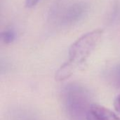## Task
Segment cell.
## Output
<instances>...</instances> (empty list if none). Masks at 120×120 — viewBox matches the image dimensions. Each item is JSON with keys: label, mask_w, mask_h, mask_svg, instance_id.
Segmentation results:
<instances>
[{"label": "cell", "mask_w": 120, "mask_h": 120, "mask_svg": "<svg viewBox=\"0 0 120 120\" xmlns=\"http://www.w3.org/2000/svg\"><path fill=\"white\" fill-rule=\"evenodd\" d=\"M103 35L102 29L94 30L84 34L73 42L68 52V62L74 67L85 62L96 47L100 43Z\"/></svg>", "instance_id": "cell-1"}, {"label": "cell", "mask_w": 120, "mask_h": 120, "mask_svg": "<svg viewBox=\"0 0 120 120\" xmlns=\"http://www.w3.org/2000/svg\"><path fill=\"white\" fill-rule=\"evenodd\" d=\"M65 107L69 115L74 120H86V113L91 105L85 91L72 87L67 90L65 97Z\"/></svg>", "instance_id": "cell-2"}, {"label": "cell", "mask_w": 120, "mask_h": 120, "mask_svg": "<svg viewBox=\"0 0 120 120\" xmlns=\"http://www.w3.org/2000/svg\"><path fill=\"white\" fill-rule=\"evenodd\" d=\"M86 120H120V118L110 110L98 105H91L89 108Z\"/></svg>", "instance_id": "cell-3"}, {"label": "cell", "mask_w": 120, "mask_h": 120, "mask_svg": "<svg viewBox=\"0 0 120 120\" xmlns=\"http://www.w3.org/2000/svg\"><path fill=\"white\" fill-rule=\"evenodd\" d=\"M75 69L76 68L74 67L71 64H70L68 62H66L56 72V75H55L56 80L58 81H62L66 80L73 74Z\"/></svg>", "instance_id": "cell-4"}, {"label": "cell", "mask_w": 120, "mask_h": 120, "mask_svg": "<svg viewBox=\"0 0 120 120\" xmlns=\"http://www.w3.org/2000/svg\"><path fill=\"white\" fill-rule=\"evenodd\" d=\"M15 37V35L13 30H5L2 33V39L5 43H11V42L13 41Z\"/></svg>", "instance_id": "cell-5"}, {"label": "cell", "mask_w": 120, "mask_h": 120, "mask_svg": "<svg viewBox=\"0 0 120 120\" xmlns=\"http://www.w3.org/2000/svg\"><path fill=\"white\" fill-rule=\"evenodd\" d=\"M39 0H25V6L27 8H32L35 6Z\"/></svg>", "instance_id": "cell-6"}, {"label": "cell", "mask_w": 120, "mask_h": 120, "mask_svg": "<svg viewBox=\"0 0 120 120\" xmlns=\"http://www.w3.org/2000/svg\"><path fill=\"white\" fill-rule=\"evenodd\" d=\"M114 107L116 111L120 115V94L116 98L115 103H114Z\"/></svg>", "instance_id": "cell-7"}]
</instances>
